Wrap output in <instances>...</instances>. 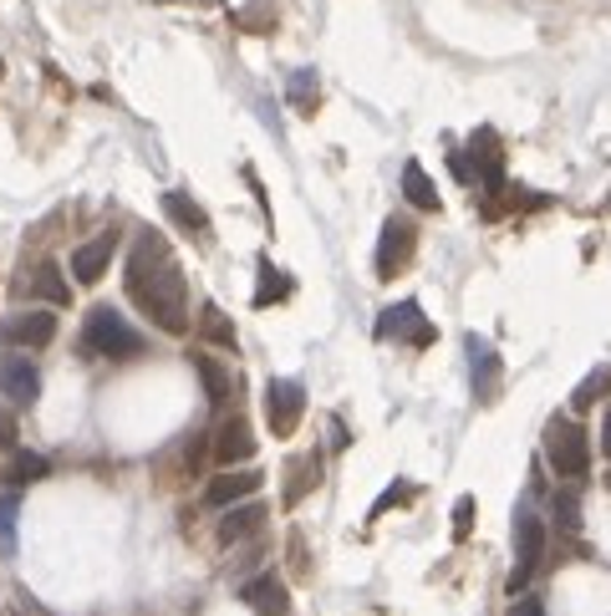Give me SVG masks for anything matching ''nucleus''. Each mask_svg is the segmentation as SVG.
<instances>
[{
    "mask_svg": "<svg viewBox=\"0 0 611 616\" xmlns=\"http://www.w3.org/2000/svg\"><path fill=\"white\" fill-rule=\"evenodd\" d=\"M164 215L174 219V225H179L184 235H199V240L209 235V215H204V209L194 205V199H189L184 189H168V193H164Z\"/></svg>",
    "mask_w": 611,
    "mask_h": 616,
    "instance_id": "19",
    "label": "nucleus"
},
{
    "mask_svg": "<svg viewBox=\"0 0 611 616\" xmlns=\"http://www.w3.org/2000/svg\"><path fill=\"white\" fill-rule=\"evenodd\" d=\"M316 484H322V459H316V454H300V459H290V484H286V505H300V499L312 495Z\"/></svg>",
    "mask_w": 611,
    "mask_h": 616,
    "instance_id": "22",
    "label": "nucleus"
},
{
    "mask_svg": "<svg viewBox=\"0 0 611 616\" xmlns=\"http://www.w3.org/2000/svg\"><path fill=\"white\" fill-rule=\"evenodd\" d=\"M250 454H255V434H250V424H245L240 413L219 418V434H215V464L235 469V464H245Z\"/></svg>",
    "mask_w": 611,
    "mask_h": 616,
    "instance_id": "15",
    "label": "nucleus"
},
{
    "mask_svg": "<svg viewBox=\"0 0 611 616\" xmlns=\"http://www.w3.org/2000/svg\"><path fill=\"white\" fill-rule=\"evenodd\" d=\"M199 341H209V347H219V351L240 347V331H235V321L225 316V306H219V301L199 306Z\"/></svg>",
    "mask_w": 611,
    "mask_h": 616,
    "instance_id": "16",
    "label": "nucleus"
},
{
    "mask_svg": "<svg viewBox=\"0 0 611 616\" xmlns=\"http://www.w3.org/2000/svg\"><path fill=\"white\" fill-rule=\"evenodd\" d=\"M31 296H37V301H51V306L72 301V286H67V276L57 270V260H37V270H31Z\"/></svg>",
    "mask_w": 611,
    "mask_h": 616,
    "instance_id": "20",
    "label": "nucleus"
},
{
    "mask_svg": "<svg viewBox=\"0 0 611 616\" xmlns=\"http://www.w3.org/2000/svg\"><path fill=\"white\" fill-rule=\"evenodd\" d=\"M510 616H545V602H540V596H520V602L510 606Z\"/></svg>",
    "mask_w": 611,
    "mask_h": 616,
    "instance_id": "31",
    "label": "nucleus"
},
{
    "mask_svg": "<svg viewBox=\"0 0 611 616\" xmlns=\"http://www.w3.org/2000/svg\"><path fill=\"white\" fill-rule=\"evenodd\" d=\"M540 556H545V525H540V515L530 505H520V515H515V576H510V592L515 596L530 586Z\"/></svg>",
    "mask_w": 611,
    "mask_h": 616,
    "instance_id": "5",
    "label": "nucleus"
},
{
    "mask_svg": "<svg viewBox=\"0 0 611 616\" xmlns=\"http://www.w3.org/2000/svg\"><path fill=\"white\" fill-rule=\"evenodd\" d=\"M413 250H418V230L413 219H387L383 235H377V280H397V270L413 266Z\"/></svg>",
    "mask_w": 611,
    "mask_h": 616,
    "instance_id": "7",
    "label": "nucleus"
},
{
    "mask_svg": "<svg viewBox=\"0 0 611 616\" xmlns=\"http://www.w3.org/2000/svg\"><path fill=\"white\" fill-rule=\"evenodd\" d=\"M265 520H270V509H265L260 499H240V505H229L225 515H219L215 535H219V545H245L265 530Z\"/></svg>",
    "mask_w": 611,
    "mask_h": 616,
    "instance_id": "13",
    "label": "nucleus"
},
{
    "mask_svg": "<svg viewBox=\"0 0 611 616\" xmlns=\"http://www.w3.org/2000/svg\"><path fill=\"white\" fill-rule=\"evenodd\" d=\"M403 199L413 209H423V215H438V209H444V199H438V189H433V179L423 173L418 158H407L403 163Z\"/></svg>",
    "mask_w": 611,
    "mask_h": 616,
    "instance_id": "17",
    "label": "nucleus"
},
{
    "mask_svg": "<svg viewBox=\"0 0 611 616\" xmlns=\"http://www.w3.org/2000/svg\"><path fill=\"white\" fill-rule=\"evenodd\" d=\"M240 602L250 606L255 616H290V592H286V580H280L276 570H260V576L245 580Z\"/></svg>",
    "mask_w": 611,
    "mask_h": 616,
    "instance_id": "11",
    "label": "nucleus"
},
{
    "mask_svg": "<svg viewBox=\"0 0 611 616\" xmlns=\"http://www.w3.org/2000/svg\"><path fill=\"white\" fill-rule=\"evenodd\" d=\"M0 448H16V424L6 408H0Z\"/></svg>",
    "mask_w": 611,
    "mask_h": 616,
    "instance_id": "32",
    "label": "nucleus"
},
{
    "mask_svg": "<svg viewBox=\"0 0 611 616\" xmlns=\"http://www.w3.org/2000/svg\"><path fill=\"white\" fill-rule=\"evenodd\" d=\"M16 520H21V495H0V556H16Z\"/></svg>",
    "mask_w": 611,
    "mask_h": 616,
    "instance_id": "25",
    "label": "nucleus"
},
{
    "mask_svg": "<svg viewBox=\"0 0 611 616\" xmlns=\"http://www.w3.org/2000/svg\"><path fill=\"white\" fill-rule=\"evenodd\" d=\"M51 474V464L41 459V454H16V464H11V489H21V484H31V479H47Z\"/></svg>",
    "mask_w": 611,
    "mask_h": 616,
    "instance_id": "27",
    "label": "nucleus"
},
{
    "mask_svg": "<svg viewBox=\"0 0 611 616\" xmlns=\"http://www.w3.org/2000/svg\"><path fill=\"white\" fill-rule=\"evenodd\" d=\"M407 495H413V484H393V489H387V495L377 499V505H372V515H387V509H393V505H403Z\"/></svg>",
    "mask_w": 611,
    "mask_h": 616,
    "instance_id": "29",
    "label": "nucleus"
},
{
    "mask_svg": "<svg viewBox=\"0 0 611 616\" xmlns=\"http://www.w3.org/2000/svg\"><path fill=\"white\" fill-rule=\"evenodd\" d=\"M194 372L204 377V398L215 403V408H225V398L235 393V377H229L225 367H219L215 357H209V351H194Z\"/></svg>",
    "mask_w": 611,
    "mask_h": 616,
    "instance_id": "21",
    "label": "nucleus"
},
{
    "mask_svg": "<svg viewBox=\"0 0 611 616\" xmlns=\"http://www.w3.org/2000/svg\"><path fill=\"white\" fill-rule=\"evenodd\" d=\"M607 393H611V362H601V367H591V372L581 377V387L571 393V408H575V413H587L591 403H601Z\"/></svg>",
    "mask_w": 611,
    "mask_h": 616,
    "instance_id": "24",
    "label": "nucleus"
},
{
    "mask_svg": "<svg viewBox=\"0 0 611 616\" xmlns=\"http://www.w3.org/2000/svg\"><path fill=\"white\" fill-rule=\"evenodd\" d=\"M551 520H555V530H565V535H575V530H581V499H575L571 489L551 499Z\"/></svg>",
    "mask_w": 611,
    "mask_h": 616,
    "instance_id": "26",
    "label": "nucleus"
},
{
    "mask_svg": "<svg viewBox=\"0 0 611 616\" xmlns=\"http://www.w3.org/2000/svg\"><path fill=\"white\" fill-rule=\"evenodd\" d=\"M112 255H118V230H102L97 240L77 245V250H72V280H82V286H97V280L108 276Z\"/></svg>",
    "mask_w": 611,
    "mask_h": 616,
    "instance_id": "14",
    "label": "nucleus"
},
{
    "mask_svg": "<svg viewBox=\"0 0 611 616\" xmlns=\"http://www.w3.org/2000/svg\"><path fill=\"white\" fill-rule=\"evenodd\" d=\"M300 418H306V387L296 377H270V387H265V424H270V434L290 438L300 428Z\"/></svg>",
    "mask_w": 611,
    "mask_h": 616,
    "instance_id": "4",
    "label": "nucleus"
},
{
    "mask_svg": "<svg viewBox=\"0 0 611 616\" xmlns=\"http://www.w3.org/2000/svg\"><path fill=\"white\" fill-rule=\"evenodd\" d=\"M601 454L611 459V408H607V424H601Z\"/></svg>",
    "mask_w": 611,
    "mask_h": 616,
    "instance_id": "33",
    "label": "nucleus"
},
{
    "mask_svg": "<svg viewBox=\"0 0 611 616\" xmlns=\"http://www.w3.org/2000/svg\"><path fill=\"white\" fill-rule=\"evenodd\" d=\"M377 341H403V347H433V321L418 301H393L377 316Z\"/></svg>",
    "mask_w": 611,
    "mask_h": 616,
    "instance_id": "6",
    "label": "nucleus"
},
{
    "mask_svg": "<svg viewBox=\"0 0 611 616\" xmlns=\"http://www.w3.org/2000/svg\"><path fill=\"white\" fill-rule=\"evenodd\" d=\"M464 357H469V382H474V398L494 403L500 377H504V362H500V351H494V341L474 331V337H464Z\"/></svg>",
    "mask_w": 611,
    "mask_h": 616,
    "instance_id": "9",
    "label": "nucleus"
},
{
    "mask_svg": "<svg viewBox=\"0 0 611 616\" xmlns=\"http://www.w3.org/2000/svg\"><path fill=\"white\" fill-rule=\"evenodd\" d=\"M122 286H128V301L154 321L168 337H184L189 331V280L179 270V255L154 225L132 235L128 266H122Z\"/></svg>",
    "mask_w": 611,
    "mask_h": 616,
    "instance_id": "1",
    "label": "nucleus"
},
{
    "mask_svg": "<svg viewBox=\"0 0 611 616\" xmlns=\"http://www.w3.org/2000/svg\"><path fill=\"white\" fill-rule=\"evenodd\" d=\"M290 290H296V280L280 276L270 260H260V280H255V306H260V311H265V306H280Z\"/></svg>",
    "mask_w": 611,
    "mask_h": 616,
    "instance_id": "23",
    "label": "nucleus"
},
{
    "mask_svg": "<svg viewBox=\"0 0 611 616\" xmlns=\"http://www.w3.org/2000/svg\"><path fill=\"white\" fill-rule=\"evenodd\" d=\"M290 102H296L300 112H312V102H316V72L312 67H300V72L290 77Z\"/></svg>",
    "mask_w": 611,
    "mask_h": 616,
    "instance_id": "28",
    "label": "nucleus"
},
{
    "mask_svg": "<svg viewBox=\"0 0 611 616\" xmlns=\"http://www.w3.org/2000/svg\"><path fill=\"white\" fill-rule=\"evenodd\" d=\"M0 393L16 408H31L41 398V367L31 362V351H6L0 357Z\"/></svg>",
    "mask_w": 611,
    "mask_h": 616,
    "instance_id": "8",
    "label": "nucleus"
},
{
    "mask_svg": "<svg viewBox=\"0 0 611 616\" xmlns=\"http://www.w3.org/2000/svg\"><path fill=\"white\" fill-rule=\"evenodd\" d=\"M469 153H474V173H480L490 189H500L504 183V158H500V138L490 133V128H480L474 133V143H469Z\"/></svg>",
    "mask_w": 611,
    "mask_h": 616,
    "instance_id": "18",
    "label": "nucleus"
},
{
    "mask_svg": "<svg viewBox=\"0 0 611 616\" xmlns=\"http://www.w3.org/2000/svg\"><path fill=\"white\" fill-rule=\"evenodd\" d=\"M82 347L92 357H108V362H132L144 357V337L128 327V316L112 311V306H92L82 321Z\"/></svg>",
    "mask_w": 611,
    "mask_h": 616,
    "instance_id": "2",
    "label": "nucleus"
},
{
    "mask_svg": "<svg viewBox=\"0 0 611 616\" xmlns=\"http://www.w3.org/2000/svg\"><path fill=\"white\" fill-rule=\"evenodd\" d=\"M545 464H551L561 479H587V469H591L587 424H575L571 413H555L551 424H545Z\"/></svg>",
    "mask_w": 611,
    "mask_h": 616,
    "instance_id": "3",
    "label": "nucleus"
},
{
    "mask_svg": "<svg viewBox=\"0 0 611 616\" xmlns=\"http://www.w3.org/2000/svg\"><path fill=\"white\" fill-rule=\"evenodd\" d=\"M265 484V474L260 469H225V474H215V479L204 484V505L209 509H229V505H240V499H255V489Z\"/></svg>",
    "mask_w": 611,
    "mask_h": 616,
    "instance_id": "12",
    "label": "nucleus"
},
{
    "mask_svg": "<svg viewBox=\"0 0 611 616\" xmlns=\"http://www.w3.org/2000/svg\"><path fill=\"white\" fill-rule=\"evenodd\" d=\"M0 341H11V351H41L57 341V311H16L6 316Z\"/></svg>",
    "mask_w": 611,
    "mask_h": 616,
    "instance_id": "10",
    "label": "nucleus"
},
{
    "mask_svg": "<svg viewBox=\"0 0 611 616\" xmlns=\"http://www.w3.org/2000/svg\"><path fill=\"white\" fill-rule=\"evenodd\" d=\"M0 77H6V61H0Z\"/></svg>",
    "mask_w": 611,
    "mask_h": 616,
    "instance_id": "34",
    "label": "nucleus"
},
{
    "mask_svg": "<svg viewBox=\"0 0 611 616\" xmlns=\"http://www.w3.org/2000/svg\"><path fill=\"white\" fill-rule=\"evenodd\" d=\"M469 525H474V499H459V509H454V535H469Z\"/></svg>",
    "mask_w": 611,
    "mask_h": 616,
    "instance_id": "30",
    "label": "nucleus"
},
{
    "mask_svg": "<svg viewBox=\"0 0 611 616\" xmlns=\"http://www.w3.org/2000/svg\"><path fill=\"white\" fill-rule=\"evenodd\" d=\"M607 489H611V474H607Z\"/></svg>",
    "mask_w": 611,
    "mask_h": 616,
    "instance_id": "35",
    "label": "nucleus"
}]
</instances>
